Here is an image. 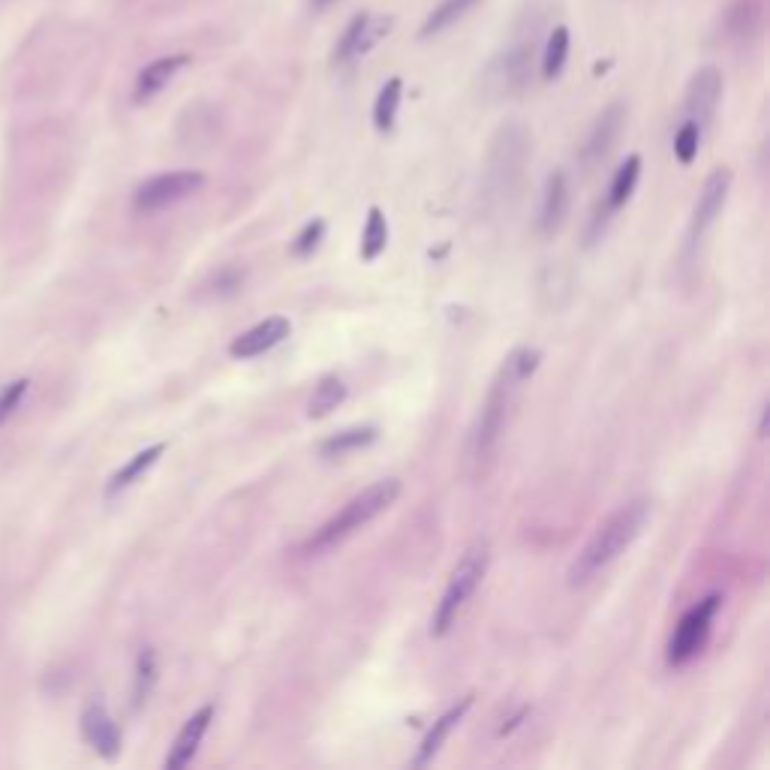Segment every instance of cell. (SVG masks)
I'll return each mask as SVG.
<instances>
[{
    "mask_svg": "<svg viewBox=\"0 0 770 770\" xmlns=\"http://www.w3.org/2000/svg\"><path fill=\"white\" fill-rule=\"evenodd\" d=\"M539 364H542V352L533 346H518L506 355L503 367L497 370L491 389H488V398L476 416V425L470 431V446H467L470 461L482 464L485 458L494 455V449L512 419V410L521 398L524 382L539 370Z\"/></svg>",
    "mask_w": 770,
    "mask_h": 770,
    "instance_id": "obj_1",
    "label": "cell"
},
{
    "mask_svg": "<svg viewBox=\"0 0 770 770\" xmlns=\"http://www.w3.org/2000/svg\"><path fill=\"white\" fill-rule=\"evenodd\" d=\"M542 25H545V13L539 10V4H530L527 10H521L512 28V40L482 70L479 88L488 100H512L527 91V85L533 82V67L539 64L536 52H539Z\"/></svg>",
    "mask_w": 770,
    "mask_h": 770,
    "instance_id": "obj_2",
    "label": "cell"
},
{
    "mask_svg": "<svg viewBox=\"0 0 770 770\" xmlns=\"http://www.w3.org/2000/svg\"><path fill=\"white\" fill-rule=\"evenodd\" d=\"M647 521H650V500H644V497L629 500L617 512H611L596 527V533L581 548V554L572 560V566H569V587L590 584L605 566H611L641 536Z\"/></svg>",
    "mask_w": 770,
    "mask_h": 770,
    "instance_id": "obj_3",
    "label": "cell"
},
{
    "mask_svg": "<svg viewBox=\"0 0 770 770\" xmlns=\"http://www.w3.org/2000/svg\"><path fill=\"white\" fill-rule=\"evenodd\" d=\"M401 497V479H379L370 488H364L361 494H355L334 518H328L304 545L307 557H319L331 548H337L340 542H346L349 536H355L361 527H367L373 518H379L389 506H395V500Z\"/></svg>",
    "mask_w": 770,
    "mask_h": 770,
    "instance_id": "obj_4",
    "label": "cell"
},
{
    "mask_svg": "<svg viewBox=\"0 0 770 770\" xmlns=\"http://www.w3.org/2000/svg\"><path fill=\"white\" fill-rule=\"evenodd\" d=\"M488 563H491L488 542H476L473 548L464 551V557L452 569V575L446 581V590H443V596H440V602L434 608V617H431V635L434 638H446L452 632V626L458 623L461 611L467 608V602L473 599V593L485 581Z\"/></svg>",
    "mask_w": 770,
    "mask_h": 770,
    "instance_id": "obj_5",
    "label": "cell"
},
{
    "mask_svg": "<svg viewBox=\"0 0 770 770\" xmlns=\"http://www.w3.org/2000/svg\"><path fill=\"white\" fill-rule=\"evenodd\" d=\"M530 151H533V142L524 124L509 121L494 133L491 151H488V169H485L488 196L506 199L518 190L524 169L530 163Z\"/></svg>",
    "mask_w": 770,
    "mask_h": 770,
    "instance_id": "obj_6",
    "label": "cell"
},
{
    "mask_svg": "<svg viewBox=\"0 0 770 770\" xmlns=\"http://www.w3.org/2000/svg\"><path fill=\"white\" fill-rule=\"evenodd\" d=\"M719 608H722V596H719V593H710V596H704L701 602H695V605L677 620V626H674V632H671V638H668V653H665L668 665L680 668V665L692 662V659L704 650Z\"/></svg>",
    "mask_w": 770,
    "mask_h": 770,
    "instance_id": "obj_7",
    "label": "cell"
},
{
    "mask_svg": "<svg viewBox=\"0 0 770 770\" xmlns=\"http://www.w3.org/2000/svg\"><path fill=\"white\" fill-rule=\"evenodd\" d=\"M395 28V19L392 16H373V13H358L346 22L343 34L337 37L334 43V52H331V64L334 67H349L355 61H361L367 52H373L385 37H389V31Z\"/></svg>",
    "mask_w": 770,
    "mask_h": 770,
    "instance_id": "obj_8",
    "label": "cell"
},
{
    "mask_svg": "<svg viewBox=\"0 0 770 770\" xmlns=\"http://www.w3.org/2000/svg\"><path fill=\"white\" fill-rule=\"evenodd\" d=\"M205 184V175L196 172V169H181V172H163V175H154L148 178L145 184L136 187L133 193V208L142 211V214H154V211H163L193 193H199Z\"/></svg>",
    "mask_w": 770,
    "mask_h": 770,
    "instance_id": "obj_9",
    "label": "cell"
},
{
    "mask_svg": "<svg viewBox=\"0 0 770 770\" xmlns=\"http://www.w3.org/2000/svg\"><path fill=\"white\" fill-rule=\"evenodd\" d=\"M638 178H641V157L638 154H629L626 163L614 172L611 184H608V193H605V202L596 208V214L590 217V226H587V247H593L602 232L608 229L611 217L632 199L635 187H638Z\"/></svg>",
    "mask_w": 770,
    "mask_h": 770,
    "instance_id": "obj_10",
    "label": "cell"
},
{
    "mask_svg": "<svg viewBox=\"0 0 770 770\" xmlns=\"http://www.w3.org/2000/svg\"><path fill=\"white\" fill-rule=\"evenodd\" d=\"M728 190H731V172L728 169H716L707 175L695 208H692V223H689V247H698L704 241V235L710 232V226L716 223V217L722 214L725 202H728Z\"/></svg>",
    "mask_w": 770,
    "mask_h": 770,
    "instance_id": "obj_11",
    "label": "cell"
},
{
    "mask_svg": "<svg viewBox=\"0 0 770 770\" xmlns=\"http://www.w3.org/2000/svg\"><path fill=\"white\" fill-rule=\"evenodd\" d=\"M623 124H626V106L623 103H611L608 109H602V115L593 121L584 145H581V166L584 169H593L599 166L617 145L620 133H623Z\"/></svg>",
    "mask_w": 770,
    "mask_h": 770,
    "instance_id": "obj_12",
    "label": "cell"
},
{
    "mask_svg": "<svg viewBox=\"0 0 770 770\" xmlns=\"http://www.w3.org/2000/svg\"><path fill=\"white\" fill-rule=\"evenodd\" d=\"M719 97H722V73L716 67H701L689 88H686V103H683V118L686 121H695L701 130L710 127L713 115H716V106H719Z\"/></svg>",
    "mask_w": 770,
    "mask_h": 770,
    "instance_id": "obj_13",
    "label": "cell"
},
{
    "mask_svg": "<svg viewBox=\"0 0 770 770\" xmlns=\"http://www.w3.org/2000/svg\"><path fill=\"white\" fill-rule=\"evenodd\" d=\"M292 325L286 316H268L265 322L247 328L244 334H238L232 343H229V355L238 358V361H247V358H259L265 352H271L274 346H280L286 337H289Z\"/></svg>",
    "mask_w": 770,
    "mask_h": 770,
    "instance_id": "obj_14",
    "label": "cell"
},
{
    "mask_svg": "<svg viewBox=\"0 0 770 770\" xmlns=\"http://www.w3.org/2000/svg\"><path fill=\"white\" fill-rule=\"evenodd\" d=\"M214 710H217L214 704H205V707H199L184 722V728L178 731V737H175V743H172V749L166 755V767L169 770H181V767H187L196 758V752H199V746H202V740H205V734H208V728L214 722Z\"/></svg>",
    "mask_w": 770,
    "mask_h": 770,
    "instance_id": "obj_15",
    "label": "cell"
},
{
    "mask_svg": "<svg viewBox=\"0 0 770 770\" xmlns=\"http://www.w3.org/2000/svg\"><path fill=\"white\" fill-rule=\"evenodd\" d=\"M82 734L85 740L97 749V755L103 758H118L121 752V728L118 722L109 716V710L100 701H91L82 713Z\"/></svg>",
    "mask_w": 770,
    "mask_h": 770,
    "instance_id": "obj_16",
    "label": "cell"
},
{
    "mask_svg": "<svg viewBox=\"0 0 770 770\" xmlns=\"http://www.w3.org/2000/svg\"><path fill=\"white\" fill-rule=\"evenodd\" d=\"M722 28L731 43H755L764 28V0H728Z\"/></svg>",
    "mask_w": 770,
    "mask_h": 770,
    "instance_id": "obj_17",
    "label": "cell"
},
{
    "mask_svg": "<svg viewBox=\"0 0 770 770\" xmlns=\"http://www.w3.org/2000/svg\"><path fill=\"white\" fill-rule=\"evenodd\" d=\"M190 64V55H166V58H157L151 61L139 76H136V85H133V103L142 106L148 100H154L184 67Z\"/></svg>",
    "mask_w": 770,
    "mask_h": 770,
    "instance_id": "obj_18",
    "label": "cell"
},
{
    "mask_svg": "<svg viewBox=\"0 0 770 770\" xmlns=\"http://www.w3.org/2000/svg\"><path fill=\"white\" fill-rule=\"evenodd\" d=\"M569 199H572V190H569L566 172H551L545 181V190H542V205H539V232L542 235H554L563 226V220L569 214Z\"/></svg>",
    "mask_w": 770,
    "mask_h": 770,
    "instance_id": "obj_19",
    "label": "cell"
},
{
    "mask_svg": "<svg viewBox=\"0 0 770 770\" xmlns=\"http://www.w3.org/2000/svg\"><path fill=\"white\" fill-rule=\"evenodd\" d=\"M470 707H473V695H464L458 704H452V707L434 722V728L425 734V740H422V746H419V755L413 758V767H425V764H431V761L440 755L443 743H446L449 734L464 722V716L470 713Z\"/></svg>",
    "mask_w": 770,
    "mask_h": 770,
    "instance_id": "obj_20",
    "label": "cell"
},
{
    "mask_svg": "<svg viewBox=\"0 0 770 770\" xmlns=\"http://www.w3.org/2000/svg\"><path fill=\"white\" fill-rule=\"evenodd\" d=\"M575 292V274L566 262H548L539 271V301L548 310H560L572 301Z\"/></svg>",
    "mask_w": 770,
    "mask_h": 770,
    "instance_id": "obj_21",
    "label": "cell"
},
{
    "mask_svg": "<svg viewBox=\"0 0 770 770\" xmlns=\"http://www.w3.org/2000/svg\"><path fill=\"white\" fill-rule=\"evenodd\" d=\"M479 4L482 0H440V4L425 16V22L419 28V40H434V37L446 34L461 19H467Z\"/></svg>",
    "mask_w": 770,
    "mask_h": 770,
    "instance_id": "obj_22",
    "label": "cell"
},
{
    "mask_svg": "<svg viewBox=\"0 0 770 770\" xmlns=\"http://www.w3.org/2000/svg\"><path fill=\"white\" fill-rule=\"evenodd\" d=\"M163 452H166V443H157V446H148V449H142L139 455H133L112 479H109V485H106V497H118V494H124L130 485H136L160 458H163Z\"/></svg>",
    "mask_w": 770,
    "mask_h": 770,
    "instance_id": "obj_23",
    "label": "cell"
},
{
    "mask_svg": "<svg viewBox=\"0 0 770 770\" xmlns=\"http://www.w3.org/2000/svg\"><path fill=\"white\" fill-rule=\"evenodd\" d=\"M376 437H379V431H376L373 425L346 428V431H340V434H334V437L322 440V446H319V458H325V461H340V458H346V455H352V452H358V449L373 446V443H376Z\"/></svg>",
    "mask_w": 770,
    "mask_h": 770,
    "instance_id": "obj_24",
    "label": "cell"
},
{
    "mask_svg": "<svg viewBox=\"0 0 770 770\" xmlns=\"http://www.w3.org/2000/svg\"><path fill=\"white\" fill-rule=\"evenodd\" d=\"M569 49H572V34L566 25H557L545 46H542V58H539V70H542V79L545 82H554L563 70H566V61H569Z\"/></svg>",
    "mask_w": 770,
    "mask_h": 770,
    "instance_id": "obj_25",
    "label": "cell"
},
{
    "mask_svg": "<svg viewBox=\"0 0 770 770\" xmlns=\"http://www.w3.org/2000/svg\"><path fill=\"white\" fill-rule=\"evenodd\" d=\"M401 100H404V79L395 76V79H389V82L379 88V94H376V100H373V127H376L379 133H389V130L395 127Z\"/></svg>",
    "mask_w": 770,
    "mask_h": 770,
    "instance_id": "obj_26",
    "label": "cell"
},
{
    "mask_svg": "<svg viewBox=\"0 0 770 770\" xmlns=\"http://www.w3.org/2000/svg\"><path fill=\"white\" fill-rule=\"evenodd\" d=\"M343 401H346V382H343L340 376L328 373V376L319 379V385H316L313 395H310V401H307V416H310V419H325V416H331Z\"/></svg>",
    "mask_w": 770,
    "mask_h": 770,
    "instance_id": "obj_27",
    "label": "cell"
},
{
    "mask_svg": "<svg viewBox=\"0 0 770 770\" xmlns=\"http://www.w3.org/2000/svg\"><path fill=\"white\" fill-rule=\"evenodd\" d=\"M160 677V665H157V653L151 647H145L136 659V677H133V707H142Z\"/></svg>",
    "mask_w": 770,
    "mask_h": 770,
    "instance_id": "obj_28",
    "label": "cell"
},
{
    "mask_svg": "<svg viewBox=\"0 0 770 770\" xmlns=\"http://www.w3.org/2000/svg\"><path fill=\"white\" fill-rule=\"evenodd\" d=\"M385 244H389V223H385V214L379 208H370L361 232V259L373 262L385 250Z\"/></svg>",
    "mask_w": 770,
    "mask_h": 770,
    "instance_id": "obj_29",
    "label": "cell"
},
{
    "mask_svg": "<svg viewBox=\"0 0 770 770\" xmlns=\"http://www.w3.org/2000/svg\"><path fill=\"white\" fill-rule=\"evenodd\" d=\"M701 136H704V130L695 124V121H680V127H677V133H674V157L683 163V166H689L695 157H698V148H701Z\"/></svg>",
    "mask_w": 770,
    "mask_h": 770,
    "instance_id": "obj_30",
    "label": "cell"
},
{
    "mask_svg": "<svg viewBox=\"0 0 770 770\" xmlns=\"http://www.w3.org/2000/svg\"><path fill=\"white\" fill-rule=\"evenodd\" d=\"M325 220H310V223H304V229L295 235V241H292V256H298V259H307V256H313L316 253V247L322 244V238H325Z\"/></svg>",
    "mask_w": 770,
    "mask_h": 770,
    "instance_id": "obj_31",
    "label": "cell"
},
{
    "mask_svg": "<svg viewBox=\"0 0 770 770\" xmlns=\"http://www.w3.org/2000/svg\"><path fill=\"white\" fill-rule=\"evenodd\" d=\"M28 389H31L28 379H16V382H10V385H4V389H0V428H4V425L13 419V413L22 407Z\"/></svg>",
    "mask_w": 770,
    "mask_h": 770,
    "instance_id": "obj_32",
    "label": "cell"
},
{
    "mask_svg": "<svg viewBox=\"0 0 770 770\" xmlns=\"http://www.w3.org/2000/svg\"><path fill=\"white\" fill-rule=\"evenodd\" d=\"M241 286H244V271H238V268H223L214 277V292L217 295H235Z\"/></svg>",
    "mask_w": 770,
    "mask_h": 770,
    "instance_id": "obj_33",
    "label": "cell"
},
{
    "mask_svg": "<svg viewBox=\"0 0 770 770\" xmlns=\"http://www.w3.org/2000/svg\"><path fill=\"white\" fill-rule=\"evenodd\" d=\"M527 716H530V707H521V710H518V713H515V716L509 719V725H503V728H500V737L512 734V731H515V728H518V725H521V722H524Z\"/></svg>",
    "mask_w": 770,
    "mask_h": 770,
    "instance_id": "obj_34",
    "label": "cell"
},
{
    "mask_svg": "<svg viewBox=\"0 0 770 770\" xmlns=\"http://www.w3.org/2000/svg\"><path fill=\"white\" fill-rule=\"evenodd\" d=\"M313 7H328V4H334V0H310Z\"/></svg>",
    "mask_w": 770,
    "mask_h": 770,
    "instance_id": "obj_35",
    "label": "cell"
}]
</instances>
